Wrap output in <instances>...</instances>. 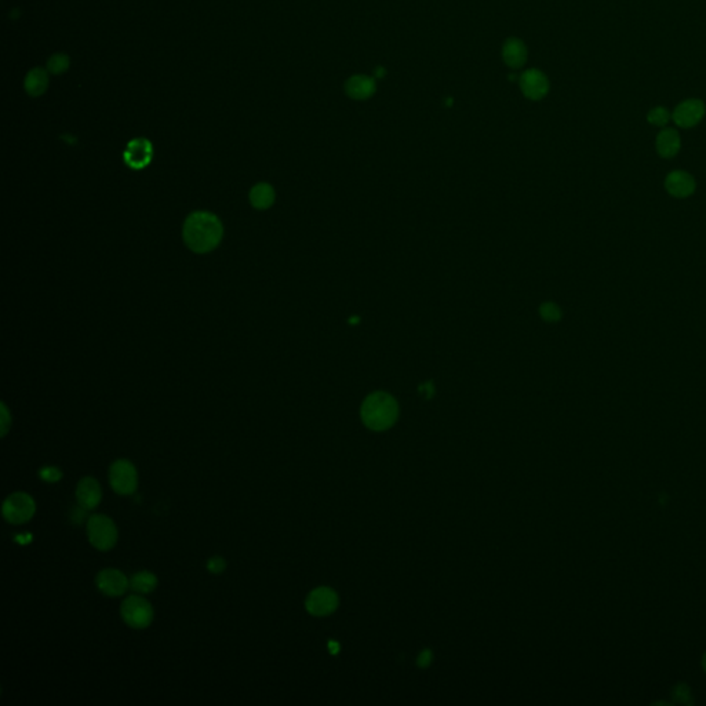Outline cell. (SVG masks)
I'll list each match as a JSON object with an SVG mask.
<instances>
[{
  "instance_id": "cell-1",
  "label": "cell",
  "mask_w": 706,
  "mask_h": 706,
  "mask_svg": "<svg viewBox=\"0 0 706 706\" xmlns=\"http://www.w3.org/2000/svg\"><path fill=\"white\" fill-rule=\"evenodd\" d=\"M224 235V228L217 215L208 211H198L191 214L182 229L184 242L188 249L205 254L215 249Z\"/></svg>"
},
{
  "instance_id": "cell-2",
  "label": "cell",
  "mask_w": 706,
  "mask_h": 706,
  "mask_svg": "<svg viewBox=\"0 0 706 706\" xmlns=\"http://www.w3.org/2000/svg\"><path fill=\"white\" fill-rule=\"evenodd\" d=\"M398 416L399 407L396 400L385 392H375L363 402L362 419L372 430L389 429L396 422Z\"/></svg>"
},
{
  "instance_id": "cell-3",
  "label": "cell",
  "mask_w": 706,
  "mask_h": 706,
  "mask_svg": "<svg viewBox=\"0 0 706 706\" xmlns=\"http://www.w3.org/2000/svg\"><path fill=\"white\" fill-rule=\"evenodd\" d=\"M88 541L98 550H109L118 542V529L115 522L105 515H93L87 522Z\"/></svg>"
},
{
  "instance_id": "cell-4",
  "label": "cell",
  "mask_w": 706,
  "mask_h": 706,
  "mask_svg": "<svg viewBox=\"0 0 706 706\" xmlns=\"http://www.w3.org/2000/svg\"><path fill=\"white\" fill-rule=\"evenodd\" d=\"M36 510V503L27 493H14L3 502V517L11 524L29 522Z\"/></svg>"
},
{
  "instance_id": "cell-5",
  "label": "cell",
  "mask_w": 706,
  "mask_h": 706,
  "mask_svg": "<svg viewBox=\"0 0 706 706\" xmlns=\"http://www.w3.org/2000/svg\"><path fill=\"white\" fill-rule=\"evenodd\" d=\"M122 618L133 629H145L154 621L151 603L141 596H128L122 603Z\"/></svg>"
},
{
  "instance_id": "cell-6",
  "label": "cell",
  "mask_w": 706,
  "mask_h": 706,
  "mask_svg": "<svg viewBox=\"0 0 706 706\" xmlns=\"http://www.w3.org/2000/svg\"><path fill=\"white\" fill-rule=\"evenodd\" d=\"M109 483L121 496H131L138 486V473L133 462L128 459H118L109 468Z\"/></svg>"
},
{
  "instance_id": "cell-7",
  "label": "cell",
  "mask_w": 706,
  "mask_h": 706,
  "mask_svg": "<svg viewBox=\"0 0 706 706\" xmlns=\"http://www.w3.org/2000/svg\"><path fill=\"white\" fill-rule=\"evenodd\" d=\"M706 114L705 104L701 100H687L679 104L672 115V119L681 128H691L701 123Z\"/></svg>"
},
{
  "instance_id": "cell-8",
  "label": "cell",
  "mask_w": 706,
  "mask_h": 706,
  "mask_svg": "<svg viewBox=\"0 0 706 706\" xmlns=\"http://www.w3.org/2000/svg\"><path fill=\"white\" fill-rule=\"evenodd\" d=\"M338 606V596L330 588H318L309 593L305 607L309 614L315 617H325L332 614Z\"/></svg>"
},
{
  "instance_id": "cell-9",
  "label": "cell",
  "mask_w": 706,
  "mask_h": 706,
  "mask_svg": "<svg viewBox=\"0 0 706 706\" xmlns=\"http://www.w3.org/2000/svg\"><path fill=\"white\" fill-rule=\"evenodd\" d=\"M95 582L100 592L109 597L122 596L130 588V581L127 580L125 574L115 569H107L98 573Z\"/></svg>"
},
{
  "instance_id": "cell-10",
  "label": "cell",
  "mask_w": 706,
  "mask_h": 706,
  "mask_svg": "<svg viewBox=\"0 0 706 706\" xmlns=\"http://www.w3.org/2000/svg\"><path fill=\"white\" fill-rule=\"evenodd\" d=\"M154 156V149L152 144L145 140V138H137L133 140L127 148H125V165L133 168V170H142L148 166L152 161Z\"/></svg>"
},
{
  "instance_id": "cell-11",
  "label": "cell",
  "mask_w": 706,
  "mask_h": 706,
  "mask_svg": "<svg viewBox=\"0 0 706 706\" xmlns=\"http://www.w3.org/2000/svg\"><path fill=\"white\" fill-rule=\"evenodd\" d=\"M665 188L669 195L677 199H684L695 192L697 184L691 174L683 170H674L667 174L665 179Z\"/></svg>"
},
{
  "instance_id": "cell-12",
  "label": "cell",
  "mask_w": 706,
  "mask_h": 706,
  "mask_svg": "<svg viewBox=\"0 0 706 706\" xmlns=\"http://www.w3.org/2000/svg\"><path fill=\"white\" fill-rule=\"evenodd\" d=\"M520 88L529 100L538 101L548 94L549 81L538 69H529L520 78Z\"/></svg>"
},
{
  "instance_id": "cell-13",
  "label": "cell",
  "mask_w": 706,
  "mask_h": 706,
  "mask_svg": "<svg viewBox=\"0 0 706 706\" xmlns=\"http://www.w3.org/2000/svg\"><path fill=\"white\" fill-rule=\"evenodd\" d=\"M76 498L79 505L84 509L87 510L95 509L102 498L100 483L94 477L82 479L76 487Z\"/></svg>"
},
{
  "instance_id": "cell-14",
  "label": "cell",
  "mask_w": 706,
  "mask_h": 706,
  "mask_svg": "<svg viewBox=\"0 0 706 706\" xmlns=\"http://www.w3.org/2000/svg\"><path fill=\"white\" fill-rule=\"evenodd\" d=\"M375 90L376 84L374 79L366 75H355L345 84L346 94L356 101H365L373 97Z\"/></svg>"
},
{
  "instance_id": "cell-15",
  "label": "cell",
  "mask_w": 706,
  "mask_h": 706,
  "mask_svg": "<svg viewBox=\"0 0 706 706\" xmlns=\"http://www.w3.org/2000/svg\"><path fill=\"white\" fill-rule=\"evenodd\" d=\"M656 147H657V152L661 158H664V159L674 158L679 154L680 147H681L679 133L673 128H664L657 135Z\"/></svg>"
},
{
  "instance_id": "cell-16",
  "label": "cell",
  "mask_w": 706,
  "mask_h": 706,
  "mask_svg": "<svg viewBox=\"0 0 706 706\" xmlns=\"http://www.w3.org/2000/svg\"><path fill=\"white\" fill-rule=\"evenodd\" d=\"M502 57L508 67L515 69L522 68L527 61L526 44L515 38L506 41L502 48Z\"/></svg>"
},
{
  "instance_id": "cell-17",
  "label": "cell",
  "mask_w": 706,
  "mask_h": 706,
  "mask_svg": "<svg viewBox=\"0 0 706 706\" xmlns=\"http://www.w3.org/2000/svg\"><path fill=\"white\" fill-rule=\"evenodd\" d=\"M250 202L252 208L258 210H266L271 208L275 202V191L271 185L261 182L255 185L250 192Z\"/></svg>"
},
{
  "instance_id": "cell-18",
  "label": "cell",
  "mask_w": 706,
  "mask_h": 706,
  "mask_svg": "<svg viewBox=\"0 0 706 706\" xmlns=\"http://www.w3.org/2000/svg\"><path fill=\"white\" fill-rule=\"evenodd\" d=\"M25 91L31 97H39L43 93H46L48 87V74L42 68H35L29 71V74L25 78Z\"/></svg>"
},
{
  "instance_id": "cell-19",
  "label": "cell",
  "mask_w": 706,
  "mask_h": 706,
  "mask_svg": "<svg viewBox=\"0 0 706 706\" xmlns=\"http://www.w3.org/2000/svg\"><path fill=\"white\" fill-rule=\"evenodd\" d=\"M158 586V578L151 571L135 573L130 580V588L137 593H151Z\"/></svg>"
},
{
  "instance_id": "cell-20",
  "label": "cell",
  "mask_w": 706,
  "mask_h": 706,
  "mask_svg": "<svg viewBox=\"0 0 706 706\" xmlns=\"http://www.w3.org/2000/svg\"><path fill=\"white\" fill-rule=\"evenodd\" d=\"M69 68V58L65 54H54L48 62L47 69L54 75H61Z\"/></svg>"
},
{
  "instance_id": "cell-21",
  "label": "cell",
  "mask_w": 706,
  "mask_h": 706,
  "mask_svg": "<svg viewBox=\"0 0 706 706\" xmlns=\"http://www.w3.org/2000/svg\"><path fill=\"white\" fill-rule=\"evenodd\" d=\"M672 115L670 112L664 108V107H657V108H653L649 115H647V121L651 125H658V127H665V125L669 123Z\"/></svg>"
},
{
  "instance_id": "cell-22",
  "label": "cell",
  "mask_w": 706,
  "mask_h": 706,
  "mask_svg": "<svg viewBox=\"0 0 706 706\" xmlns=\"http://www.w3.org/2000/svg\"><path fill=\"white\" fill-rule=\"evenodd\" d=\"M541 316L546 322H557L562 318L560 308L553 302H545L540 308Z\"/></svg>"
},
{
  "instance_id": "cell-23",
  "label": "cell",
  "mask_w": 706,
  "mask_h": 706,
  "mask_svg": "<svg viewBox=\"0 0 706 706\" xmlns=\"http://www.w3.org/2000/svg\"><path fill=\"white\" fill-rule=\"evenodd\" d=\"M39 475H41L42 480L48 482V483H55V482L61 480V477H62V472L55 466H44Z\"/></svg>"
},
{
  "instance_id": "cell-24",
  "label": "cell",
  "mask_w": 706,
  "mask_h": 706,
  "mask_svg": "<svg viewBox=\"0 0 706 706\" xmlns=\"http://www.w3.org/2000/svg\"><path fill=\"white\" fill-rule=\"evenodd\" d=\"M226 569V562L221 556H214L208 562V570L212 574H221Z\"/></svg>"
},
{
  "instance_id": "cell-25",
  "label": "cell",
  "mask_w": 706,
  "mask_h": 706,
  "mask_svg": "<svg viewBox=\"0 0 706 706\" xmlns=\"http://www.w3.org/2000/svg\"><path fill=\"white\" fill-rule=\"evenodd\" d=\"M674 697L677 698V701L687 704V702H688V701H687V698H690V690H688V687H687L686 684H680V686H677V687L674 688Z\"/></svg>"
},
{
  "instance_id": "cell-26",
  "label": "cell",
  "mask_w": 706,
  "mask_h": 706,
  "mask_svg": "<svg viewBox=\"0 0 706 706\" xmlns=\"http://www.w3.org/2000/svg\"><path fill=\"white\" fill-rule=\"evenodd\" d=\"M430 661H432V653H430L429 650L422 651V653H421V656L418 657V665H419L421 667L428 666V665L430 664Z\"/></svg>"
},
{
  "instance_id": "cell-27",
  "label": "cell",
  "mask_w": 706,
  "mask_h": 706,
  "mask_svg": "<svg viewBox=\"0 0 706 706\" xmlns=\"http://www.w3.org/2000/svg\"><path fill=\"white\" fill-rule=\"evenodd\" d=\"M702 665H704V669H705L706 672V654L705 656H704V660H702Z\"/></svg>"
}]
</instances>
